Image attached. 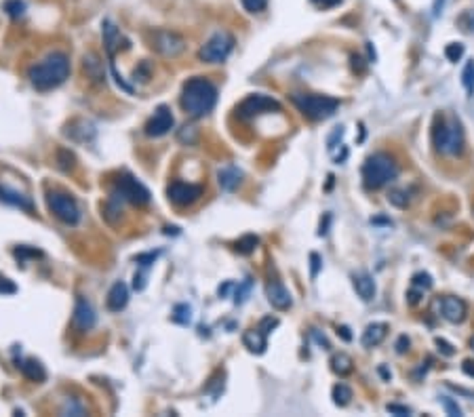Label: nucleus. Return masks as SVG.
I'll use <instances>...</instances> for the list:
<instances>
[{
  "label": "nucleus",
  "instance_id": "f257e3e1",
  "mask_svg": "<svg viewBox=\"0 0 474 417\" xmlns=\"http://www.w3.org/2000/svg\"><path fill=\"white\" fill-rule=\"evenodd\" d=\"M70 76V59L63 53H51L28 70V81L36 91H51Z\"/></svg>",
  "mask_w": 474,
  "mask_h": 417
},
{
  "label": "nucleus",
  "instance_id": "f03ea898",
  "mask_svg": "<svg viewBox=\"0 0 474 417\" xmlns=\"http://www.w3.org/2000/svg\"><path fill=\"white\" fill-rule=\"evenodd\" d=\"M217 104V89L211 81L203 76H194L184 83L182 89V108L192 116V118H203L207 116Z\"/></svg>",
  "mask_w": 474,
  "mask_h": 417
},
{
  "label": "nucleus",
  "instance_id": "7ed1b4c3",
  "mask_svg": "<svg viewBox=\"0 0 474 417\" xmlns=\"http://www.w3.org/2000/svg\"><path fill=\"white\" fill-rule=\"evenodd\" d=\"M399 175V165L386 152H377L363 165V183L367 190H379L394 181Z\"/></svg>",
  "mask_w": 474,
  "mask_h": 417
},
{
  "label": "nucleus",
  "instance_id": "20e7f679",
  "mask_svg": "<svg viewBox=\"0 0 474 417\" xmlns=\"http://www.w3.org/2000/svg\"><path fill=\"white\" fill-rule=\"evenodd\" d=\"M432 142L445 156H457L464 152V131L455 118H439L432 131Z\"/></svg>",
  "mask_w": 474,
  "mask_h": 417
},
{
  "label": "nucleus",
  "instance_id": "39448f33",
  "mask_svg": "<svg viewBox=\"0 0 474 417\" xmlns=\"http://www.w3.org/2000/svg\"><path fill=\"white\" fill-rule=\"evenodd\" d=\"M293 104L310 120L331 118L340 108V101L329 95H293Z\"/></svg>",
  "mask_w": 474,
  "mask_h": 417
},
{
  "label": "nucleus",
  "instance_id": "423d86ee",
  "mask_svg": "<svg viewBox=\"0 0 474 417\" xmlns=\"http://www.w3.org/2000/svg\"><path fill=\"white\" fill-rule=\"evenodd\" d=\"M234 36L230 32H215L198 51V59L205 61V63H223L232 49H234Z\"/></svg>",
  "mask_w": 474,
  "mask_h": 417
},
{
  "label": "nucleus",
  "instance_id": "0eeeda50",
  "mask_svg": "<svg viewBox=\"0 0 474 417\" xmlns=\"http://www.w3.org/2000/svg\"><path fill=\"white\" fill-rule=\"evenodd\" d=\"M47 204L51 208V213L68 224V226H76L78 222H81V211H78V204L72 196L68 194H61V192H49L47 194Z\"/></svg>",
  "mask_w": 474,
  "mask_h": 417
},
{
  "label": "nucleus",
  "instance_id": "6e6552de",
  "mask_svg": "<svg viewBox=\"0 0 474 417\" xmlns=\"http://www.w3.org/2000/svg\"><path fill=\"white\" fill-rule=\"evenodd\" d=\"M281 110V104L268 95H249L247 99H243L239 104V108H236V114H239V118L243 120H251L255 116H262V114H268V112H278Z\"/></svg>",
  "mask_w": 474,
  "mask_h": 417
},
{
  "label": "nucleus",
  "instance_id": "1a4fd4ad",
  "mask_svg": "<svg viewBox=\"0 0 474 417\" xmlns=\"http://www.w3.org/2000/svg\"><path fill=\"white\" fill-rule=\"evenodd\" d=\"M152 49L165 57H177L186 51V40L177 32L156 30V32H152Z\"/></svg>",
  "mask_w": 474,
  "mask_h": 417
},
{
  "label": "nucleus",
  "instance_id": "9d476101",
  "mask_svg": "<svg viewBox=\"0 0 474 417\" xmlns=\"http://www.w3.org/2000/svg\"><path fill=\"white\" fill-rule=\"evenodd\" d=\"M116 190L120 192V196L125 200H129L135 206H145L150 202V190L141 181H137L133 175H127V173L120 175L116 179Z\"/></svg>",
  "mask_w": 474,
  "mask_h": 417
},
{
  "label": "nucleus",
  "instance_id": "9b49d317",
  "mask_svg": "<svg viewBox=\"0 0 474 417\" xmlns=\"http://www.w3.org/2000/svg\"><path fill=\"white\" fill-rule=\"evenodd\" d=\"M175 124V118L171 114V108L169 106H158L154 116L145 122L143 131L148 137H165Z\"/></svg>",
  "mask_w": 474,
  "mask_h": 417
},
{
  "label": "nucleus",
  "instance_id": "f8f14e48",
  "mask_svg": "<svg viewBox=\"0 0 474 417\" xmlns=\"http://www.w3.org/2000/svg\"><path fill=\"white\" fill-rule=\"evenodd\" d=\"M167 196L173 204L177 206H190L203 196V188L196 183H186V181H173L167 188Z\"/></svg>",
  "mask_w": 474,
  "mask_h": 417
},
{
  "label": "nucleus",
  "instance_id": "ddd939ff",
  "mask_svg": "<svg viewBox=\"0 0 474 417\" xmlns=\"http://www.w3.org/2000/svg\"><path fill=\"white\" fill-rule=\"evenodd\" d=\"M72 322H74V327H76L78 331H81V333L91 331V329L97 325V314H95L93 306H91L85 297H78V300H76Z\"/></svg>",
  "mask_w": 474,
  "mask_h": 417
},
{
  "label": "nucleus",
  "instance_id": "4468645a",
  "mask_svg": "<svg viewBox=\"0 0 474 417\" xmlns=\"http://www.w3.org/2000/svg\"><path fill=\"white\" fill-rule=\"evenodd\" d=\"M439 306H441V314H443V318H445V320H449V322H453V325L461 322V320L466 318V314H468L466 302H464V300H459V297H453V295L443 297Z\"/></svg>",
  "mask_w": 474,
  "mask_h": 417
},
{
  "label": "nucleus",
  "instance_id": "2eb2a0df",
  "mask_svg": "<svg viewBox=\"0 0 474 417\" xmlns=\"http://www.w3.org/2000/svg\"><path fill=\"white\" fill-rule=\"evenodd\" d=\"M266 295H268V302L272 304V308H276V310H289V308L293 306L291 293H289L287 287H285L283 283H278V281L268 283Z\"/></svg>",
  "mask_w": 474,
  "mask_h": 417
},
{
  "label": "nucleus",
  "instance_id": "dca6fc26",
  "mask_svg": "<svg viewBox=\"0 0 474 417\" xmlns=\"http://www.w3.org/2000/svg\"><path fill=\"white\" fill-rule=\"evenodd\" d=\"M352 285H354V291L358 293V297L363 302H371L375 297V281L371 278V274L367 272H356L352 274Z\"/></svg>",
  "mask_w": 474,
  "mask_h": 417
},
{
  "label": "nucleus",
  "instance_id": "f3484780",
  "mask_svg": "<svg viewBox=\"0 0 474 417\" xmlns=\"http://www.w3.org/2000/svg\"><path fill=\"white\" fill-rule=\"evenodd\" d=\"M102 36H104V44H106L108 57H110V59H114L116 51L120 49V40H123L120 30L114 26V22L104 19V22H102Z\"/></svg>",
  "mask_w": 474,
  "mask_h": 417
},
{
  "label": "nucleus",
  "instance_id": "a211bd4d",
  "mask_svg": "<svg viewBox=\"0 0 474 417\" xmlns=\"http://www.w3.org/2000/svg\"><path fill=\"white\" fill-rule=\"evenodd\" d=\"M127 304H129V287L123 281H118L108 291V308L112 312H120L127 308Z\"/></svg>",
  "mask_w": 474,
  "mask_h": 417
},
{
  "label": "nucleus",
  "instance_id": "6ab92c4d",
  "mask_svg": "<svg viewBox=\"0 0 474 417\" xmlns=\"http://www.w3.org/2000/svg\"><path fill=\"white\" fill-rule=\"evenodd\" d=\"M243 343L249 348V352L253 354H264L266 348H268V335L258 327V329H251L243 335Z\"/></svg>",
  "mask_w": 474,
  "mask_h": 417
},
{
  "label": "nucleus",
  "instance_id": "aec40b11",
  "mask_svg": "<svg viewBox=\"0 0 474 417\" xmlns=\"http://www.w3.org/2000/svg\"><path fill=\"white\" fill-rule=\"evenodd\" d=\"M388 335V325L386 322H371L365 333H363V345L365 348H373V345H379Z\"/></svg>",
  "mask_w": 474,
  "mask_h": 417
},
{
  "label": "nucleus",
  "instance_id": "412c9836",
  "mask_svg": "<svg viewBox=\"0 0 474 417\" xmlns=\"http://www.w3.org/2000/svg\"><path fill=\"white\" fill-rule=\"evenodd\" d=\"M17 369L30 379V382H45L47 379V371L45 367L34 361V359H24V361H17Z\"/></svg>",
  "mask_w": 474,
  "mask_h": 417
},
{
  "label": "nucleus",
  "instance_id": "4be33fe9",
  "mask_svg": "<svg viewBox=\"0 0 474 417\" xmlns=\"http://www.w3.org/2000/svg\"><path fill=\"white\" fill-rule=\"evenodd\" d=\"M0 200H5V202H9L13 206H19V208H24V211H32V208H34L32 200L26 194L15 192V190L5 188V186H0Z\"/></svg>",
  "mask_w": 474,
  "mask_h": 417
},
{
  "label": "nucleus",
  "instance_id": "5701e85b",
  "mask_svg": "<svg viewBox=\"0 0 474 417\" xmlns=\"http://www.w3.org/2000/svg\"><path fill=\"white\" fill-rule=\"evenodd\" d=\"M217 179H219V186H221L226 192H232V190L239 188V183H241V179H243V173H241L239 169H236V167H223V169H219Z\"/></svg>",
  "mask_w": 474,
  "mask_h": 417
},
{
  "label": "nucleus",
  "instance_id": "b1692460",
  "mask_svg": "<svg viewBox=\"0 0 474 417\" xmlns=\"http://www.w3.org/2000/svg\"><path fill=\"white\" fill-rule=\"evenodd\" d=\"M78 124H81V129H76V124L72 122L68 129H65V135L76 139V142H87V139H93L95 137V129L91 122L87 120H78Z\"/></svg>",
  "mask_w": 474,
  "mask_h": 417
},
{
  "label": "nucleus",
  "instance_id": "393cba45",
  "mask_svg": "<svg viewBox=\"0 0 474 417\" xmlns=\"http://www.w3.org/2000/svg\"><path fill=\"white\" fill-rule=\"evenodd\" d=\"M352 359L346 354V352H340V354H335L333 359H331V369H333V373H338V375H348V373H352Z\"/></svg>",
  "mask_w": 474,
  "mask_h": 417
},
{
  "label": "nucleus",
  "instance_id": "a878e982",
  "mask_svg": "<svg viewBox=\"0 0 474 417\" xmlns=\"http://www.w3.org/2000/svg\"><path fill=\"white\" fill-rule=\"evenodd\" d=\"M331 398L338 407H346L352 400V390L346 384H335L333 390H331Z\"/></svg>",
  "mask_w": 474,
  "mask_h": 417
},
{
  "label": "nucleus",
  "instance_id": "bb28decb",
  "mask_svg": "<svg viewBox=\"0 0 474 417\" xmlns=\"http://www.w3.org/2000/svg\"><path fill=\"white\" fill-rule=\"evenodd\" d=\"M461 85L468 95H474V59H470L461 70Z\"/></svg>",
  "mask_w": 474,
  "mask_h": 417
},
{
  "label": "nucleus",
  "instance_id": "cd10ccee",
  "mask_svg": "<svg viewBox=\"0 0 474 417\" xmlns=\"http://www.w3.org/2000/svg\"><path fill=\"white\" fill-rule=\"evenodd\" d=\"M258 245H260V238L253 236V234H247L236 243V251H239L241 255H251L258 249Z\"/></svg>",
  "mask_w": 474,
  "mask_h": 417
},
{
  "label": "nucleus",
  "instance_id": "c85d7f7f",
  "mask_svg": "<svg viewBox=\"0 0 474 417\" xmlns=\"http://www.w3.org/2000/svg\"><path fill=\"white\" fill-rule=\"evenodd\" d=\"M171 318L177 325H190L192 322V308L188 304H177L173 314H171Z\"/></svg>",
  "mask_w": 474,
  "mask_h": 417
},
{
  "label": "nucleus",
  "instance_id": "c756f323",
  "mask_svg": "<svg viewBox=\"0 0 474 417\" xmlns=\"http://www.w3.org/2000/svg\"><path fill=\"white\" fill-rule=\"evenodd\" d=\"M57 165H59V169L63 173H70L74 169V165H76V158H74V154L70 150L61 148V150H57Z\"/></svg>",
  "mask_w": 474,
  "mask_h": 417
},
{
  "label": "nucleus",
  "instance_id": "7c9ffc66",
  "mask_svg": "<svg viewBox=\"0 0 474 417\" xmlns=\"http://www.w3.org/2000/svg\"><path fill=\"white\" fill-rule=\"evenodd\" d=\"M388 200H390V204H394V206H399V208H405L407 204H409V192L407 190H390V194H388Z\"/></svg>",
  "mask_w": 474,
  "mask_h": 417
},
{
  "label": "nucleus",
  "instance_id": "2f4dec72",
  "mask_svg": "<svg viewBox=\"0 0 474 417\" xmlns=\"http://www.w3.org/2000/svg\"><path fill=\"white\" fill-rule=\"evenodd\" d=\"M5 11L9 13V17L19 19L26 13V3H24V0H7V3H5Z\"/></svg>",
  "mask_w": 474,
  "mask_h": 417
},
{
  "label": "nucleus",
  "instance_id": "473e14b6",
  "mask_svg": "<svg viewBox=\"0 0 474 417\" xmlns=\"http://www.w3.org/2000/svg\"><path fill=\"white\" fill-rule=\"evenodd\" d=\"M411 287H416V289H422V291H428V289H432V276H430V274H426V272H420V274H416V276L411 278Z\"/></svg>",
  "mask_w": 474,
  "mask_h": 417
},
{
  "label": "nucleus",
  "instance_id": "72a5a7b5",
  "mask_svg": "<svg viewBox=\"0 0 474 417\" xmlns=\"http://www.w3.org/2000/svg\"><path fill=\"white\" fill-rule=\"evenodd\" d=\"M445 57H447L449 61H459V59L464 57V44H459V42H449V44L445 47Z\"/></svg>",
  "mask_w": 474,
  "mask_h": 417
},
{
  "label": "nucleus",
  "instance_id": "f704fd0d",
  "mask_svg": "<svg viewBox=\"0 0 474 417\" xmlns=\"http://www.w3.org/2000/svg\"><path fill=\"white\" fill-rule=\"evenodd\" d=\"M241 5L247 13H262L268 7V0H241Z\"/></svg>",
  "mask_w": 474,
  "mask_h": 417
},
{
  "label": "nucleus",
  "instance_id": "c9c22d12",
  "mask_svg": "<svg viewBox=\"0 0 474 417\" xmlns=\"http://www.w3.org/2000/svg\"><path fill=\"white\" fill-rule=\"evenodd\" d=\"M249 289H251V281L247 278L243 285L236 287V291H234V304H243L247 300V295H249Z\"/></svg>",
  "mask_w": 474,
  "mask_h": 417
},
{
  "label": "nucleus",
  "instance_id": "e433bc0d",
  "mask_svg": "<svg viewBox=\"0 0 474 417\" xmlns=\"http://www.w3.org/2000/svg\"><path fill=\"white\" fill-rule=\"evenodd\" d=\"M441 404H443V409L447 411V415H451V417H459V415H461V409L457 407V402H455L453 398L443 396V398H441Z\"/></svg>",
  "mask_w": 474,
  "mask_h": 417
},
{
  "label": "nucleus",
  "instance_id": "4c0bfd02",
  "mask_svg": "<svg viewBox=\"0 0 474 417\" xmlns=\"http://www.w3.org/2000/svg\"><path fill=\"white\" fill-rule=\"evenodd\" d=\"M13 253H15V257L19 259V263H24L28 257H40V255H42L40 251H36V249H28V247H17Z\"/></svg>",
  "mask_w": 474,
  "mask_h": 417
},
{
  "label": "nucleus",
  "instance_id": "58836bf2",
  "mask_svg": "<svg viewBox=\"0 0 474 417\" xmlns=\"http://www.w3.org/2000/svg\"><path fill=\"white\" fill-rule=\"evenodd\" d=\"M386 411L392 413V415H399V417H405V415H411V409L405 407V404H397V402H390L386 404Z\"/></svg>",
  "mask_w": 474,
  "mask_h": 417
},
{
  "label": "nucleus",
  "instance_id": "ea45409f",
  "mask_svg": "<svg viewBox=\"0 0 474 417\" xmlns=\"http://www.w3.org/2000/svg\"><path fill=\"white\" fill-rule=\"evenodd\" d=\"M457 24L461 26V30L472 32V30H474V11H466V13L457 19Z\"/></svg>",
  "mask_w": 474,
  "mask_h": 417
},
{
  "label": "nucleus",
  "instance_id": "a19ab883",
  "mask_svg": "<svg viewBox=\"0 0 474 417\" xmlns=\"http://www.w3.org/2000/svg\"><path fill=\"white\" fill-rule=\"evenodd\" d=\"M434 343H436V348H439V352H441V354H445V357H453V354H455L453 345H451L449 341H445V339L436 337V339H434Z\"/></svg>",
  "mask_w": 474,
  "mask_h": 417
},
{
  "label": "nucleus",
  "instance_id": "79ce46f5",
  "mask_svg": "<svg viewBox=\"0 0 474 417\" xmlns=\"http://www.w3.org/2000/svg\"><path fill=\"white\" fill-rule=\"evenodd\" d=\"M266 335H270L272 333V329H276L278 327V318H272V316H266V318H262V322L258 325Z\"/></svg>",
  "mask_w": 474,
  "mask_h": 417
},
{
  "label": "nucleus",
  "instance_id": "37998d69",
  "mask_svg": "<svg viewBox=\"0 0 474 417\" xmlns=\"http://www.w3.org/2000/svg\"><path fill=\"white\" fill-rule=\"evenodd\" d=\"M133 79H135V81L139 79L141 83H145V81L150 79V65H148L145 61H143V63H141L139 67H135V72H133Z\"/></svg>",
  "mask_w": 474,
  "mask_h": 417
},
{
  "label": "nucleus",
  "instance_id": "c03bdc74",
  "mask_svg": "<svg viewBox=\"0 0 474 417\" xmlns=\"http://www.w3.org/2000/svg\"><path fill=\"white\" fill-rule=\"evenodd\" d=\"M17 291V287L9 281V278H0V293L3 295H13Z\"/></svg>",
  "mask_w": 474,
  "mask_h": 417
},
{
  "label": "nucleus",
  "instance_id": "a18cd8bd",
  "mask_svg": "<svg viewBox=\"0 0 474 417\" xmlns=\"http://www.w3.org/2000/svg\"><path fill=\"white\" fill-rule=\"evenodd\" d=\"M156 257H158V253H141V255H137L135 257V261L139 263V265H150V263H154L156 261Z\"/></svg>",
  "mask_w": 474,
  "mask_h": 417
},
{
  "label": "nucleus",
  "instance_id": "49530a36",
  "mask_svg": "<svg viewBox=\"0 0 474 417\" xmlns=\"http://www.w3.org/2000/svg\"><path fill=\"white\" fill-rule=\"evenodd\" d=\"M312 5L319 9H333V7L342 5V0H312Z\"/></svg>",
  "mask_w": 474,
  "mask_h": 417
},
{
  "label": "nucleus",
  "instance_id": "de8ad7c7",
  "mask_svg": "<svg viewBox=\"0 0 474 417\" xmlns=\"http://www.w3.org/2000/svg\"><path fill=\"white\" fill-rule=\"evenodd\" d=\"M310 263H312L310 276H312V278H316V276H319V270H321V257L316 255V253H312V255H310Z\"/></svg>",
  "mask_w": 474,
  "mask_h": 417
},
{
  "label": "nucleus",
  "instance_id": "09e8293b",
  "mask_svg": "<svg viewBox=\"0 0 474 417\" xmlns=\"http://www.w3.org/2000/svg\"><path fill=\"white\" fill-rule=\"evenodd\" d=\"M409 350V337L407 335H401L399 339H397V352L399 354H405Z\"/></svg>",
  "mask_w": 474,
  "mask_h": 417
},
{
  "label": "nucleus",
  "instance_id": "8fccbe9b",
  "mask_svg": "<svg viewBox=\"0 0 474 417\" xmlns=\"http://www.w3.org/2000/svg\"><path fill=\"white\" fill-rule=\"evenodd\" d=\"M133 287L137 289V291H143V287H145V276L143 274H135V278H133Z\"/></svg>",
  "mask_w": 474,
  "mask_h": 417
},
{
  "label": "nucleus",
  "instance_id": "3c124183",
  "mask_svg": "<svg viewBox=\"0 0 474 417\" xmlns=\"http://www.w3.org/2000/svg\"><path fill=\"white\" fill-rule=\"evenodd\" d=\"M338 335H342L346 341H350V339H352V333H350V329H348V327H338Z\"/></svg>",
  "mask_w": 474,
  "mask_h": 417
},
{
  "label": "nucleus",
  "instance_id": "603ef678",
  "mask_svg": "<svg viewBox=\"0 0 474 417\" xmlns=\"http://www.w3.org/2000/svg\"><path fill=\"white\" fill-rule=\"evenodd\" d=\"M443 7H445V0H434V5H432L434 15H441L443 13Z\"/></svg>",
  "mask_w": 474,
  "mask_h": 417
},
{
  "label": "nucleus",
  "instance_id": "864d4df0",
  "mask_svg": "<svg viewBox=\"0 0 474 417\" xmlns=\"http://www.w3.org/2000/svg\"><path fill=\"white\" fill-rule=\"evenodd\" d=\"M329 222H331V215H325V224L321 222V230H319V234H321V236H325V234H327V226H329Z\"/></svg>",
  "mask_w": 474,
  "mask_h": 417
},
{
  "label": "nucleus",
  "instance_id": "5fc2aeb1",
  "mask_svg": "<svg viewBox=\"0 0 474 417\" xmlns=\"http://www.w3.org/2000/svg\"><path fill=\"white\" fill-rule=\"evenodd\" d=\"M464 371H466L468 375H474V367H472V363H470V361H466V363H464Z\"/></svg>",
  "mask_w": 474,
  "mask_h": 417
},
{
  "label": "nucleus",
  "instance_id": "6e6d98bb",
  "mask_svg": "<svg viewBox=\"0 0 474 417\" xmlns=\"http://www.w3.org/2000/svg\"><path fill=\"white\" fill-rule=\"evenodd\" d=\"M470 345H472V350H474V337H472V341H470Z\"/></svg>",
  "mask_w": 474,
  "mask_h": 417
}]
</instances>
